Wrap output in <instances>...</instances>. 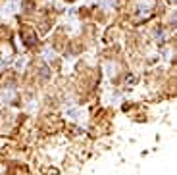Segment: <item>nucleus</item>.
Wrapping results in <instances>:
<instances>
[{
	"label": "nucleus",
	"mask_w": 177,
	"mask_h": 175,
	"mask_svg": "<svg viewBox=\"0 0 177 175\" xmlns=\"http://www.w3.org/2000/svg\"><path fill=\"white\" fill-rule=\"evenodd\" d=\"M0 68H2V62H0Z\"/></svg>",
	"instance_id": "1"
}]
</instances>
